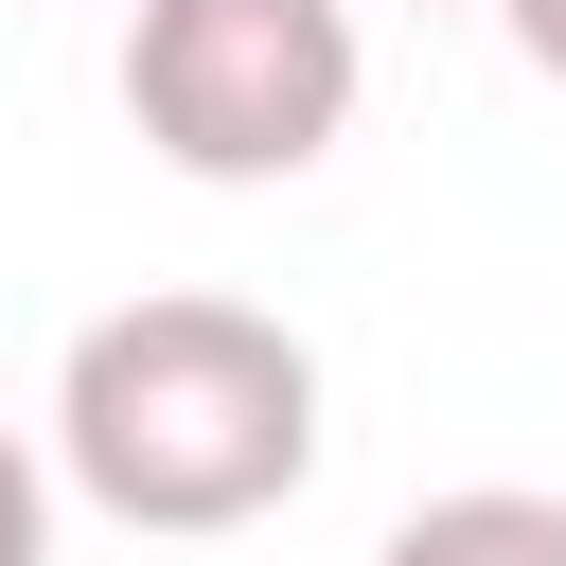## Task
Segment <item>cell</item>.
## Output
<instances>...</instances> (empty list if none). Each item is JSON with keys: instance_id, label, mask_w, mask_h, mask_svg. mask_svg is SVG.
Listing matches in <instances>:
<instances>
[{"instance_id": "6da1fadb", "label": "cell", "mask_w": 566, "mask_h": 566, "mask_svg": "<svg viewBox=\"0 0 566 566\" xmlns=\"http://www.w3.org/2000/svg\"><path fill=\"white\" fill-rule=\"evenodd\" d=\"M53 478L124 531H265L318 478V354L265 301L142 283L53 354Z\"/></svg>"}, {"instance_id": "7a4b0ae2", "label": "cell", "mask_w": 566, "mask_h": 566, "mask_svg": "<svg viewBox=\"0 0 566 566\" xmlns=\"http://www.w3.org/2000/svg\"><path fill=\"white\" fill-rule=\"evenodd\" d=\"M354 88H371L354 0H124V124L212 195L318 177L354 142Z\"/></svg>"}, {"instance_id": "3957f363", "label": "cell", "mask_w": 566, "mask_h": 566, "mask_svg": "<svg viewBox=\"0 0 566 566\" xmlns=\"http://www.w3.org/2000/svg\"><path fill=\"white\" fill-rule=\"evenodd\" d=\"M371 566H566V495H531V478H460V495L389 513Z\"/></svg>"}, {"instance_id": "277c9868", "label": "cell", "mask_w": 566, "mask_h": 566, "mask_svg": "<svg viewBox=\"0 0 566 566\" xmlns=\"http://www.w3.org/2000/svg\"><path fill=\"white\" fill-rule=\"evenodd\" d=\"M0 566H53V442L0 424Z\"/></svg>"}, {"instance_id": "5b68a950", "label": "cell", "mask_w": 566, "mask_h": 566, "mask_svg": "<svg viewBox=\"0 0 566 566\" xmlns=\"http://www.w3.org/2000/svg\"><path fill=\"white\" fill-rule=\"evenodd\" d=\"M495 18H513V53H531V71L566 88V0H495Z\"/></svg>"}]
</instances>
